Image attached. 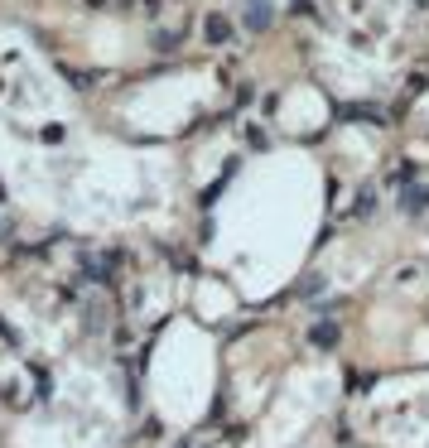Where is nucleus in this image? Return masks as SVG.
<instances>
[{"label":"nucleus","instance_id":"obj_1","mask_svg":"<svg viewBox=\"0 0 429 448\" xmlns=\"http://www.w3.org/2000/svg\"><path fill=\"white\" fill-rule=\"evenodd\" d=\"M309 343L323 347V352H328V347H338V323H333V318H319V323L309 328Z\"/></svg>","mask_w":429,"mask_h":448},{"label":"nucleus","instance_id":"obj_2","mask_svg":"<svg viewBox=\"0 0 429 448\" xmlns=\"http://www.w3.org/2000/svg\"><path fill=\"white\" fill-rule=\"evenodd\" d=\"M246 25H251V29H266L270 25V5H266V0H251V5H246Z\"/></svg>","mask_w":429,"mask_h":448},{"label":"nucleus","instance_id":"obj_4","mask_svg":"<svg viewBox=\"0 0 429 448\" xmlns=\"http://www.w3.org/2000/svg\"><path fill=\"white\" fill-rule=\"evenodd\" d=\"M87 328H102V304H87Z\"/></svg>","mask_w":429,"mask_h":448},{"label":"nucleus","instance_id":"obj_5","mask_svg":"<svg viewBox=\"0 0 429 448\" xmlns=\"http://www.w3.org/2000/svg\"><path fill=\"white\" fill-rule=\"evenodd\" d=\"M5 232H10V227H5V217H0V237H5Z\"/></svg>","mask_w":429,"mask_h":448},{"label":"nucleus","instance_id":"obj_3","mask_svg":"<svg viewBox=\"0 0 429 448\" xmlns=\"http://www.w3.org/2000/svg\"><path fill=\"white\" fill-rule=\"evenodd\" d=\"M227 39H232V25H227L222 15H213V20H208V44H227Z\"/></svg>","mask_w":429,"mask_h":448},{"label":"nucleus","instance_id":"obj_6","mask_svg":"<svg viewBox=\"0 0 429 448\" xmlns=\"http://www.w3.org/2000/svg\"><path fill=\"white\" fill-rule=\"evenodd\" d=\"M184 448H193V444H184Z\"/></svg>","mask_w":429,"mask_h":448}]
</instances>
